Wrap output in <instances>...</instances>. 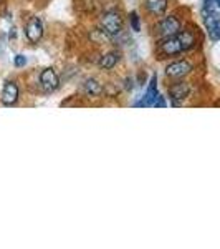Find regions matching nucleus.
I'll return each instance as SVG.
<instances>
[{"mask_svg":"<svg viewBox=\"0 0 220 249\" xmlns=\"http://www.w3.org/2000/svg\"><path fill=\"white\" fill-rule=\"evenodd\" d=\"M99 25L110 37L119 35L123 32V17L118 10H108L99 18Z\"/></svg>","mask_w":220,"mask_h":249,"instance_id":"obj_1","label":"nucleus"},{"mask_svg":"<svg viewBox=\"0 0 220 249\" xmlns=\"http://www.w3.org/2000/svg\"><path fill=\"white\" fill-rule=\"evenodd\" d=\"M202 20L205 30L209 34L210 40L219 42L220 40V14L215 12L214 9H204L202 10Z\"/></svg>","mask_w":220,"mask_h":249,"instance_id":"obj_2","label":"nucleus"},{"mask_svg":"<svg viewBox=\"0 0 220 249\" xmlns=\"http://www.w3.org/2000/svg\"><path fill=\"white\" fill-rule=\"evenodd\" d=\"M157 52L162 55L161 58L175 57V55L182 53L184 47H182V42H181V38H179V35H173V37L162 38L157 45Z\"/></svg>","mask_w":220,"mask_h":249,"instance_id":"obj_3","label":"nucleus"},{"mask_svg":"<svg viewBox=\"0 0 220 249\" xmlns=\"http://www.w3.org/2000/svg\"><path fill=\"white\" fill-rule=\"evenodd\" d=\"M182 30V23L181 20L174 15H169V17H164L162 20H159V23L156 25V32L161 35L162 38L166 37H173V35H177L179 32Z\"/></svg>","mask_w":220,"mask_h":249,"instance_id":"obj_4","label":"nucleus"},{"mask_svg":"<svg viewBox=\"0 0 220 249\" xmlns=\"http://www.w3.org/2000/svg\"><path fill=\"white\" fill-rule=\"evenodd\" d=\"M194 70L190 62L187 60H179V62H173L171 65H167L166 68V75L169 78H184Z\"/></svg>","mask_w":220,"mask_h":249,"instance_id":"obj_5","label":"nucleus"},{"mask_svg":"<svg viewBox=\"0 0 220 249\" xmlns=\"http://www.w3.org/2000/svg\"><path fill=\"white\" fill-rule=\"evenodd\" d=\"M40 85H42L43 90L48 91V93L58 90L60 78H58L57 71H55L53 68H45V70L40 73Z\"/></svg>","mask_w":220,"mask_h":249,"instance_id":"obj_6","label":"nucleus"},{"mask_svg":"<svg viewBox=\"0 0 220 249\" xmlns=\"http://www.w3.org/2000/svg\"><path fill=\"white\" fill-rule=\"evenodd\" d=\"M189 93H190V85H189V83H186V82L175 83V85H173L169 88V96H171V100H173L174 107L181 105L184 100L189 96Z\"/></svg>","mask_w":220,"mask_h":249,"instance_id":"obj_7","label":"nucleus"},{"mask_svg":"<svg viewBox=\"0 0 220 249\" xmlns=\"http://www.w3.org/2000/svg\"><path fill=\"white\" fill-rule=\"evenodd\" d=\"M25 35L29 38V42L37 43L40 38L43 37V23L38 17L30 18V22L25 27Z\"/></svg>","mask_w":220,"mask_h":249,"instance_id":"obj_8","label":"nucleus"},{"mask_svg":"<svg viewBox=\"0 0 220 249\" xmlns=\"http://www.w3.org/2000/svg\"><path fill=\"white\" fill-rule=\"evenodd\" d=\"M18 100V87L15 82H7L5 87L2 90V96H0V102L5 107H12L15 105Z\"/></svg>","mask_w":220,"mask_h":249,"instance_id":"obj_9","label":"nucleus"},{"mask_svg":"<svg viewBox=\"0 0 220 249\" xmlns=\"http://www.w3.org/2000/svg\"><path fill=\"white\" fill-rule=\"evenodd\" d=\"M157 95H159V91H157V77H154L151 78V82H149V87H147V90H146V95L142 96V100L139 103H136V107H154V102H156V98H157Z\"/></svg>","mask_w":220,"mask_h":249,"instance_id":"obj_10","label":"nucleus"},{"mask_svg":"<svg viewBox=\"0 0 220 249\" xmlns=\"http://www.w3.org/2000/svg\"><path fill=\"white\" fill-rule=\"evenodd\" d=\"M146 9L151 15L161 17L167 10V0H146Z\"/></svg>","mask_w":220,"mask_h":249,"instance_id":"obj_11","label":"nucleus"},{"mask_svg":"<svg viewBox=\"0 0 220 249\" xmlns=\"http://www.w3.org/2000/svg\"><path fill=\"white\" fill-rule=\"evenodd\" d=\"M177 35H179V38H181V42H182L184 52L192 50V48L197 45V37L194 35V32H190V30H181Z\"/></svg>","mask_w":220,"mask_h":249,"instance_id":"obj_12","label":"nucleus"},{"mask_svg":"<svg viewBox=\"0 0 220 249\" xmlns=\"http://www.w3.org/2000/svg\"><path fill=\"white\" fill-rule=\"evenodd\" d=\"M119 62V53L118 52H110V53L103 55L101 58H99L98 65L99 68H105V70H111V68L116 67V63Z\"/></svg>","mask_w":220,"mask_h":249,"instance_id":"obj_13","label":"nucleus"},{"mask_svg":"<svg viewBox=\"0 0 220 249\" xmlns=\"http://www.w3.org/2000/svg\"><path fill=\"white\" fill-rule=\"evenodd\" d=\"M103 85L98 82V80H94V78H90V80H86V83H85V91L90 96H99L103 93Z\"/></svg>","mask_w":220,"mask_h":249,"instance_id":"obj_14","label":"nucleus"},{"mask_svg":"<svg viewBox=\"0 0 220 249\" xmlns=\"http://www.w3.org/2000/svg\"><path fill=\"white\" fill-rule=\"evenodd\" d=\"M129 23H131V29H133L134 32H139V30H141V22H139L138 12H131V15H129Z\"/></svg>","mask_w":220,"mask_h":249,"instance_id":"obj_15","label":"nucleus"},{"mask_svg":"<svg viewBox=\"0 0 220 249\" xmlns=\"http://www.w3.org/2000/svg\"><path fill=\"white\" fill-rule=\"evenodd\" d=\"M14 65L17 68L25 67L27 65V57H25V55H17V57L14 58Z\"/></svg>","mask_w":220,"mask_h":249,"instance_id":"obj_16","label":"nucleus"},{"mask_svg":"<svg viewBox=\"0 0 220 249\" xmlns=\"http://www.w3.org/2000/svg\"><path fill=\"white\" fill-rule=\"evenodd\" d=\"M154 107L156 108H166L167 107V103H166V100H164V96L157 95V98H156V102H154Z\"/></svg>","mask_w":220,"mask_h":249,"instance_id":"obj_17","label":"nucleus"},{"mask_svg":"<svg viewBox=\"0 0 220 249\" xmlns=\"http://www.w3.org/2000/svg\"><path fill=\"white\" fill-rule=\"evenodd\" d=\"M215 3H217V5L220 7V0H215Z\"/></svg>","mask_w":220,"mask_h":249,"instance_id":"obj_18","label":"nucleus"}]
</instances>
